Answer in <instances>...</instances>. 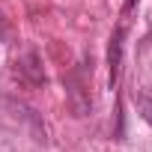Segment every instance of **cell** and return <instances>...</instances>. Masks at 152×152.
<instances>
[{
	"label": "cell",
	"mask_w": 152,
	"mask_h": 152,
	"mask_svg": "<svg viewBox=\"0 0 152 152\" xmlns=\"http://www.w3.org/2000/svg\"><path fill=\"white\" fill-rule=\"evenodd\" d=\"M134 107H137V113L152 125V93L149 90H140V93H134Z\"/></svg>",
	"instance_id": "cell-2"
},
{
	"label": "cell",
	"mask_w": 152,
	"mask_h": 152,
	"mask_svg": "<svg viewBox=\"0 0 152 152\" xmlns=\"http://www.w3.org/2000/svg\"><path fill=\"white\" fill-rule=\"evenodd\" d=\"M122 45H125V27H116L110 36L107 48V66H110V87L119 84V72H122Z\"/></svg>",
	"instance_id": "cell-1"
},
{
	"label": "cell",
	"mask_w": 152,
	"mask_h": 152,
	"mask_svg": "<svg viewBox=\"0 0 152 152\" xmlns=\"http://www.w3.org/2000/svg\"><path fill=\"white\" fill-rule=\"evenodd\" d=\"M134 3H137V0H125V12H128V9H131Z\"/></svg>",
	"instance_id": "cell-3"
}]
</instances>
